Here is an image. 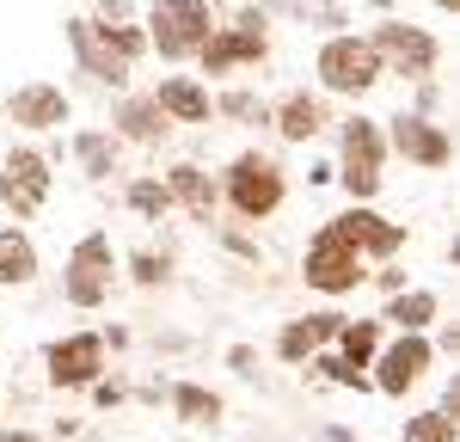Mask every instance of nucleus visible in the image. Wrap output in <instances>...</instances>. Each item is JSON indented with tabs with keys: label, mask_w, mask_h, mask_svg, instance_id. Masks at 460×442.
I'll return each instance as SVG.
<instances>
[{
	"label": "nucleus",
	"mask_w": 460,
	"mask_h": 442,
	"mask_svg": "<svg viewBox=\"0 0 460 442\" xmlns=\"http://www.w3.org/2000/svg\"><path fill=\"white\" fill-rule=\"evenodd\" d=\"M381 166H387V136H381V123L362 117V110H350V117L338 123V160H332V172L350 190V203H375V197H381V184H387Z\"/></svg>",
	"instance_id": "obj_1"
},
{
	"label": "nucleus",
	"mask_w": 460,
	"mask_h": 442,
	"mask_svg": "<svg viewBox=\"0 0 460 442\" xmlns=\"http://www.w3.org/2000/svg\"><path fill=\"white\" fill-rule=\"evenodd\" d=\"M270 56V13H258V6H227L221 19H215L209 43L197 49V62L203 74H234V68H258Z\"/></svg>",
	"instance_id": "obj_2"
},
{
	"label": "nucleus",
	"mask_w": 460,
	"mask_h": 442,
	"mask_svg": "<svg viewBox=\"0 0 460 442\" xmlns=\"http://www.w3.org/2000/svg\"><path fill=\"white\" fill-rule=\"evenodd\" d=\"M283 197H288V179H283V166H277L270 154L246 147V154L227 160V172H221V203L240 221H270L283 209Z\"/></svg>",
	"instance_id": "obj_3"
},
{
	"label": "nucleus",
	"mask_w": 460,
	"mask_h": 442,
	"mask_svg": "<svg viewBox=\"0 0 460 442\" xmlns=\"http://www.w3.org/2000/svg\"><path fill=\"white\" fill-rule=\"evenodd\" d=\"M117 270H123V258H117L105 227L80 234L68 246V258H62V301L68 307H105L111 289H117Z\"/></svg>",
	"instance_id": "obj_4"
},
{
	"label": "nucleus",
	"mask_w": 460,
	"mask_h": 442,
	"mask_svg": "<svg viewBox=\"0 0 460 442\" xmlns=\"http://www.w3.org/2000/svg\"><path fill=\"white\" fill-rule=\"evenodd\" d=\"M147 49H160V62H190L215 31L209 0H147Z\"/></svg>",
	"instance_id": "obj_5"
},
{
	"label": "nucleus",
	"mask_w": 460,
	"mask_h": 442,
	"mask_svg": "<svg viewBox=\"0 0 460 442\" xmlns=\"http://www.w3.org/2000/svg\"><path fill=\"white\" fill-rule=\"evenodd\" d=\"M314 74H319V86L338 93V99H362V93H375V86L387 80L381 56L368 49V37H356V31L325 37L319 56H314Z\"/></svg>",
	"instance_id": "obj_6"
},
{
	"label": "nucleus",
	"mask_w": 460,
	"mask_h": 442,
	"mask_svg": "<svg viewBox=\"0 0 460 442\" xmlns=\"http://www.w3.org/2000/svg\"><path fill=\"white\" fill-rule=\"evenodd\" d=\"M368 49L381 56V68H387V74H405V80H429L436 62H442L436 31L411 25V19H375V25H368Z\"/></svg>",
	"instance_id": "obj_7"
},
{
	"label": "nucleus",
	"mask_w": 460,
	"mask_h": 442,
	"mask_svg": "<svg viewBox=\"0 0 460 442\" xmlns=\"http://www.w3.org/2000/svg\"><path fill=\"white\" fill-rule=\"evenodd\" d=\"M301 277H307V289H319V295H356L368 283V264L356 258V246H344V240L319 221V234L307 240V258H301Z\"/></svg>",
	"instance_id": "obj_8"
},
{
	"label": "nucleus",
	"mask_w": 460,
	"mask_h": 442,
	"mask_svg": "<svg viewBox=\"0 0 460 442\" xmlns=\"http://www.w3.org/2000/svg\"><path fill=\"white\" fill-rule=\"evenodd\" d=\"M56 190V172H49V154L43 147H13L0 160V203L13 209V221H31Z\"/></svg>",
	"instance_id": "obj_9"
},
{
	"label": "nucleus",
	"mask_w": 460,
	"mask_h": 442,
	"mask_svg": "<svg viewBox=\"0 0 460 442\" xmlns=\"http://www.w3.org/2000/svg\"><path fill=\"white\" fill-rule=\"evenodd\" d=\"M387 154H399V160H411V166H424V172H442L448 160H455V136L436 123V117H418V110H399V117H387Z\"/></svg>",
	"instance_id": "obj_10"
},
{
	"label": "nucleus",
	"mask_w": 460,
	"mask_h": 442,
	"mask_svg": "<svg viewBox=\"0 0 460 442\" xmlns=\"http://www.w3.org/2000/svg\"><path fill=\"white\" fill-rule=\"evenodd\" d=\"M429 363H436V350H429L424 332H399L393 344L375 350V363H368V368H375V381H368V387H375V393H387V400H399L405 387H418V381H424Z\"/></svg>",
	"instance_id": "obj_11"
},
{
	"label": "nucleus",
	"mask_w": 460,
	"mask_h": 442,
	"mask_svg": "<svg viewBox=\"0 0 460 442\" xmlns=\"http://www.w3.org/2000/svg\"><path fill=\"white\" fill-rule=\"evenodd\" d=\"M43 363H49V387H56V393L93 387V381L105 375V338H99V332H68V338H56V344L43 350Z\"/></svg>",
	"instance_id": "obj_12"
},
{
	"label": "nucleus",
	"mask_w": 460,
	"mask_h": 442,
	"mask_svg": "<svg viewBox=\"0 0 460 442\" xmlns=\"http://www.w3.org/2000/svg\"><path fill=\"white\" fill-rule=\"evenodd\" d=\"M325 227H332L344 246H356V258H362V264H368V258H381V264H387V258L405 246V221L375 216L368 203H350L344 216H325Z\"/></svg>",
	"instance_id": "obj_13"
},
{
	"label": "nucleus",
	"mask_w": 460,
	"mask_h": 442,
	"mask_svg": "<svg viewBox=\"0 0 460 442\" xmlns=\"http://www.w3.org/2000/svg\"><path fill=\"white\" fill-rule=\"evenodd\" d=\"M6 117H13L19 129H37V136H43V129H62L74 117V99L56 80H25V86L6 93Z\"/></svg>",
	"instance_id": "obj_14"
},
{
	"label": "nucleus",
	"mask_w": 460,
	"mask_h": 442,
	"mask_svg": "<svg viewBox=\"0 0 460 442\" xmlns=\"http://www.w3.org/2000/svg\"><path fill=\"white\" fill-rule=\"evenodd\" d=\"M62 37H68V49H74V62H80V74H93L99 86H129V62H117L105 49V37H99V25L86 19V13H74V19H62Z\"/></svg>",
	"instance_id": "obj_15"
},
{
	"label": "nucleus",
	"mask_w": 460,
	"mask_h": 442,
	"mask_svg": "<svg viewBox=\"0 0 460 442\" xmlns=\"http://www.w3.org/2000/svg\"><path fill=\"white\" fill-rule=\"evenodd\" d=\"M325 123H332V110H325V99L307 93V86H295L288 99L270 105V129H277L283 142H295V147H307L314 136H325Z\"/></svg>",
	"instance_id": "obj_16"
},
{
	"label": "nucleus",
	"mask_w": 460,
	"mask_h": 442,
	"mask_svg": "<svg viewBox=\"0 0 460 442\" xmlns=\"http://www.w3.org/2000/svg\"><path fill=\"white\" fill-rule=\"evenodd\" d=\"M166 190H172V209H184L190 221H203L209 227L215 221V209H221V184L197 166V160H178V166H166Z\"/></svg>",
	"instance_id": "obj_17"
},
{
	"label": "nucleus",
	"mask_w": 460,
	"mask_h": 442,
	"mask_svg": "<svg viewBox=\"0 0 460 442\" xmlns=\"http://www.w3.org/2000/svg\"><path fill=\"white\" fill-rule=\"evenodd\" d=\"M154 105H160V117L166 123H215V105H209V86L197 80V74H166L154 93H147Z\"/></svg>",
	"instance_id": "obj_18"
},
{
	"label": "nucleus",
	"mask_w": 460,
	"mask_h": 442,
	"mask_svg": "<svg viewBox=\"0 0 460 442\" xmlns=\"http://www.w3.org/2000/svg\"><path fill=\"white\" fill-rule=\"evenodd\" d=\"M350 314H338V307H319V314H301V320H288L283 332H277V357L283 363H307V357H319L332 338H338V326H344Z\"/></svg>",
	"instance_id": "obj_19"
},
{
	"label": "nucleus",
	"mask_w": 460,
	"mask_h": 442,
	"mask_svg": "<svg viewBox=\"0 0 460 442\" xmlns=\"http://www.w3.org/2000/svg\"><path fill=\"white\" fill-rule=\"evenodd\" d=\"M111 136H117V142H136V147H160L172 136V123L160 117V105H154L147 93H123L117 110H111Z\"/></svg>",
	"instance_id": "obj_20"
},
{
	"label": "nucleus",
	"mask_w": 460,
	"mask_h": 442,
	"mask_svg": "<svg viewBox=\"0 0 460 442\" xmlns=\"http://www.w3.org/2000/svg\"><path fill=\"white\" fill-rule=\"evenodd\" d=\"M375 320L381 326H399V332H429V320H442V295L436 289H399V295H387V307Z\"/></svg>",
	"instance_id": "obj_21"
},
{
	"label": "nucleus",
	"mask_w": 460,
	"mask_h": 442,
	"mask_svg": "<svg viewBox=\"0 0 460 442\" xmlns=\"http://www.w3.org/2000/svg\"><path fill=\"white\" fill-rule=\"evenodd\" d=\"M74 160H80V172L93 184H105L117 166H123V142L111 136V129H80L74 136Z\"/></svg>",
	"instance_id": "obj_22"
},
{
	"label": "nucleus",
	"mask_w": 460,
	"mask_h": 442,
	"mask_svg": "<svg viewBox=\"0 0 460 442\" xmlns=\"http://www.w3.org/2000/svg\"><path fill=\"white\" fill-rule=\"evenodd\" d=\"M37 277V246L25 227H0V289H25Z\"/></svg>",
	"instance_id": "obj_23"
},
{
	"label": "nucleus",
	"mask_w": 460,
	"mask_h": 442,
	"mask_svg": "<svg viewBox=\"0 0 460 442\" xmlns=\"http://www.w3.org/2000/svg\"><path fill=\"white\" fill-rule=\"evenodd\" d=\"M381 344H387V326H381V320H344L338 338H332V350H338L350 368H368Z\"/></svg>",
	"instance_id": "obj_24"
},
{
	"label": "nucleus",
	"mask_w": 460,
	"mask_h": 442,
	"mask_svg": "<svg viewBox=\"0 0 460 442\" xmlns=\"http://www.w3.org/2000/svg\"><path fill=\"white\" fill-rule=\"evenodd\" d=\"M166 400H172V411L184 418V424H221V393L215 387H203V381H172L166 387Z\"/></svg>",
	"instance_id": "obj_25"
},
{
	"label": "nucleus",
	"mask_w": 460,
	"mask_h": 442,
	"mask_svg": "<svg viewBox=\"0 0 460 442\" xmlns=\"http://www.w3.org/2000/svg\"><path fill=\"white\" fill-rule=\"evenodd\" d=\"M123 203H129V216H136V221L172 216V190L160 184V172H142V179H129V184H123Z\"/></svg>",
	"instance_id": "obj_26"
},
{
	"label": "nucleus",
	"mask_w": 460,
	"mask_h": 442,
	"mask_svg": "<svg viewBox=\"0 0 460 442\" xmlns=\"http://www.w3.org/2000/svg\"><path fill=\"white\" fill-rule=\"evenodd\" d=\"M209 105H215V117H227V123H246V129L270 123V99H264V93H252V86H227V93H215Z\"/></svg>",
	"instance_id": "obj_27"
},
{
	"label": "nucleus",
	"mask_w": 460,
	"mask_h": 442,
	"mask_svg": "<svg viewBox=\"0 0 460 442\" xmlns=\"http://www.w3.org/2000/svg\"><path fill=\"white\" fill-rule=\"evenodd\" d=\"M123 270H129V283H136V289H160V283H172V252L142 246V252L123 258Z\"/></svg>",
	"instance_id": "obj_28"
},
{
	"label": "nucleus",
	"mask_w": 460,
	"mask_h": 442,
	"mask_svg": "<svg viewBox=\"0 0 460 442\" xmlns=\"http://www.w3.org/2000/svg\"><path fill=\"white\" fill-rule=\"evenodd\" d=\"M93 25H99V37H105V49L117 56V62L136 68V62L147 56V31H142V25H105V19H93Z\"/></svg>",
	"instance_id": "obj_29"
},
{
	"label": "nucleus",
	"mask_w": 460,
	"mask_h": 442,
	"mask_svg": "<svg viewBox=\"0 0 460 442\" xmlns=\"http://www.w3.org/2000/svg\"><path fill=\"white\" fill-rule=\"evenodd\" d=\"M460 437V418H448L442 405H429L418 418H405V442H455Z\"/></svg>",
	"instance_id": "obj_30"
},
{
	"label": "nucleus",
	"mask_w": 460,
	"mask_h": 442,
	"mask_svg": "<svg viewBox=\"0 0 460 442\" xmlns=\"http://www.w3.org/2000/svg\"><path fill=\"white\" fill-rule=\"evenodd\" d=\"M307 363H314L319 375L332 381V387H356V393L368 387V375H362V368H350V363H344V357H338V350H319V357H307Z\"/></svg>",
	"instance_id": "obj_31"
},
{
	"label": "nucleus",
	"mask_w": 460,
	"mask_h": 442,
	"mask_svg": "<svg viewBox=\"0 0 460 442\" xmlns=\"http://www.w3.org/2000/svg\"><path fill=\"white\" fill-rule=\"evenodd\" d=\"M99 13L93 19H105V25H136V0H93Z\"/></svg>",
	"instance_id": "obj_32"
},
{
	"label": "nucleus",
	"mask_w": 460,
	"mask_h": 442,
	"mask_svg": "<svg viewBox=\"0 0 460 442\" xmlns=\"http://www.w3.org/2000/svg\"><path fill=\"white\" fill-rule=\"evenodd\" d=\"M93 400H99V405H123V400H129V387H123V381H105V375H99V381H93Z\"/></svg>",
	"instance_id": "obj_33"
},
{
	"label": "nucleus",
	"mask_w": 460,
	"mask_h": 442,
	"mask_svg": "<svg viewBox=\"0 0 460 442\" xmlns=\"http://www.w3.org/2000/svg\"><path fill=\"white\" fill-rule=\"evenodd\" d=\"M227 368H234V375H258V350H252V344H234V350H227Z\"/></svg>",
	"instance_id": "obj_34"
},
{
	"label": "nucleus",
	"mask_w": 460,
	"mask_h": 442,
	"mask_svg": "<svg viewBox=\"0 0 460 442\" xmlns=\"http://www.w3.org/2000/svg\"><path fill=\"white\" fill-rule=\"evenodd\" d=\"M221 246H227V252H240L246 264H258V246H252L246 234H221Z\"/></svg>",
	"instance_id": "obj_35"
},
{
	"label": "nucleus",
	"mask_w": 460,
	"mask_h": 442,
	"mask_svg": "<svg viewBox=\"0 0 460 442\" xmlns=\"http://www.w3.org/2000/svg\"><path fill=\"white\" fill-rule=\"evenodd\" d=\"M429 350H448V357H460V326H455V320L436 332V344H429Z\"/></svg>",
	"instance_id": "obj_36"
},
{
	"label": "nucleus",
	"mask_w": 460,
	"mask_h": 442,
	"mask_svg": "<svg viewBox=\"0 0 460 442\" xmlns=\"http://www.w3.org/2000/svg\"><path fill=\"white\" fill-rule=\"evenodd\" d=\"M436 99H442V86H436V80H418V117H429Z\"/></svg>",
	"instance_id": "obj_37"
},
{
	"label": "nucleus",
	"mask_w": 460,
	"mask_h": 442,
	"mask_svg": "<svg viewBox=\"0 0 460 442\" xmlns=\"http://www.w3.org/2000/svg\"><path fill=\"white\" fill-rule=\"evenodd\" d=\"M368 277H375V283H381L387 295H399V289H405V270H393V264H387V270H368Z\"/></svg>",
	"instance_id": "obj_38"
},
{
	"label": "nucleus",
	"mask_w": 460,
	"mask_h": 442,
	"mask_svg": "<svg viewBox=\"0 0 460 442\" xmlns=\"http://www.w3.org/2000/svg\"><path fill=\"white\" fill-rule=\"evenodd\" d=\"M0 442H37L31 430H0Z\"/></svg>",
	"instance_id": "obj_39"
},
{
	"label": "nucleus",
	"mask_w": 460,
	"mask_h": 442,
	"mask_svg": "<svg viewBox=\"0 0 460 442\" xmlns=\"http://www.w3.org/2000/svg\"><path fill=\"white\" fill-rule=\"evenodd\" d=\"M375 6H381V19H393V6H399V0H375Z\"/></svg>",
	"instance_id": "obj_40"
},
{
	"label": "nucleus",
	"mask_w": 460,
	"mask_h": 442,
	"mask_svg": "<svg viewBox=\"0 0 460 442\" xmlns=\"http://www.w3.org/2000/svg\"><path fill=\"white\" fill-rule=\"evenodd\" d=\"M436 6H442V13H460V0H436Z\"/></svg>",
	"instance_id": "obj_41"
},
{
	"label": "nucleus",
	"mask_w": 460,
	"mask_h": 442,
	"mask_svg": "<svg viewBox=\"0 0 460 442\" xmlns=\"http://www.w3.org/2000/svg\"><path fill=\"white\" fill-rule=\"evenodd\" d=\"M338 6H344V0H338Z\"/></svg>",
	"instance_id": "obj_42"
}]
</instances>
